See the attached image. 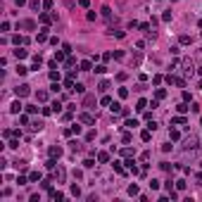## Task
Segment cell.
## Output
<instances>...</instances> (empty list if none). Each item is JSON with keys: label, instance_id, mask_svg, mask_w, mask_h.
Masks as SVG:
<instances>
[{"label": "cell", "instance_id": "cell-1", "mask_svg": "<svg viewBox=\"0 0 202 202\" xmlns=\"http://www.w3.org/2000/svg\"><path fill=\"white\" fill-rule=\"evenodd\" d=\"M17 29H26V31H33L36 29V22H31V19H24V22L17 24Z\"/></svg>", "mask_w": 202, "mask_h": 202}, {"label": "cell", "instance_id": "cell-2", "mask_svg": "<svg viewBox=\"0 0 202 202\" xmlns=\"http://www.w3.org/2000/svg\"><path fill=\"white\" fill-rule=\"evenodd\" d=\"M15 93H17V98H24V95H29V86H26V83H22V86H17V88H15Z\"/></svg>", "mask_w": 202, "mask_h": 202}, {"label": "cell", "instance_id": "cell-3", "mask_svg": "<svg viewBox=\"0 0 202 202\" xmlns=\"http://www.w3.org/2000/svg\"><path fill=\"white\" fill-rule=\"evenodd\" d=\"M183 147H185V150H195V147H197V138H185Z\"/></svg>", "mask_w": 202, "mask_h": 202}, {"label": "cell", "instance_id": "cell-4", "mask_svg": "<svg viewBox=\"0 0 202 202\" xmlns=\"http://www.w3.org/2000/svg\"><path fill=\"white\" fill-rule=\"evenodd\" d=\"M22 107H24V105L19 102V100H15V102L10 105V112H12V114H19V112H22Z\"/></svg>", "mask_w": 202, "mask_h": 202}, {"label": "cell", "instance_id": "cell-5", "mask_svg": "<svg viewBox=\"0 0 202 202\" xmlns=\"http://www.w3.org/2000/svg\"><path fill=\"white\" fill-rule=\"evenodd\" d=\"M50 157H52V159H55V157H62V147L52 145V147H50Z\"/></svg>", "mask_w": 202, "mask_h": 202}, {"label": "cell", "instance_id": "cell-6", "mask_svg": "<svg viewBox=\"0 0 202 202\" xmlns=\"http://www.w3.org/2000/svg\"><path fill=\"white\" fill-rule=\"evenodd\" d=\"M95 105V95H86L83 98V107H93Z\"/></svg>", "mask_w": 202, "mask_h": 202}, {"label": "cell", "instance_id": "cell-7", "mask_svg": "<svg viewBox=\"0 0 202 202\" xmlns=\"http://www.w3.org/2000/svg\"><path fill=\"white\" fill-rule=\"evenodd\" d=\"M48 40V29H40V33H38V43H45Z\"/></svg>", "mask_w": 202, "mask_h": 202}, {"label": "cell", "instance_id": "cell-8", "mask_svg": "<svg viewBox=\"0 0 202 202\" xmlns=\"http://www.w3.org/2000/svg\"><path fill=\"white\" fill-rule=\"evenodd\" d=\"M69 150H71V152H79V150H81V143H76V140H69Z\"/></svg>", "mask_w": 202, "mask_h": 202}, {"label": "cell", "instance_id": "cell-9", "mask_svg": "<svg viewBox=\"0 0 202 202\" xmlns=\"http://www.w3.org/2000/svg\"><path fill=\"white\" fill-rule=\"evenodd\" d=\"M15 57H17V59H24V57H26V50H24V48H17V50H15Z\"/></svg>", "mask_w": 202, "mask_h": 202}, {"label": "cell", "instance_id": "cell-10", "mask_svg": "<svg viewBox=\"0 0 202 202\" xmlns=\"http://www.w3.org/2000/svg\"><path fill=\"white\" fill-rule=\"evenodd\" d=\"M36 98H38V102H45V100H48V93H45V90H38Z\"/></svg>", "mask_w": 202, "mask_h": 202}, {"label": "cell", "instance_id": "cell-11", "mask_svg": "<svg viewBox=\"0 0 202 202\" xmlns=\"http://www.w3.org/2000/svg\"><path fill=\"white\" fill-rule=\"evenodd\" d=\"M81 121H83V124H93V121H95V119H93L90 117V114H81V117H79Z\"/></svg>", "mask_w": 202, "mask_h": 202}, {"label": "cell", "instance_id": "cell-12", "mask_svg": "<svg viewBox=\"0 0 202 202\" xmlns=\"http://www.w3.org/2000/svg\"><path fill=\"white\" fill-rule=\"evenodd\" d=\"M98 162H100V164H105V162H110V154H107V152H100V154H98Z\"/></svg>", "mask_w": 202, "mask_h": 202}, {"label": "cell", "instance_id": "cell-13", "mask_svg": "<svg viewBox=\"0 0 202 202\" xmlns=\"http://www.w3.org/2000/svg\"><path fill=\"white\" fill-rule=\"evenodd\" d=\"M90 62H88V59H83V62H81V71H90Z\"/></svg>", "mask_w": 202, "mask_h": 202}, {"label": "cell", "instance_id": "cell-14", "mask_svg": "<svg viewBox=\"0 0 202 202\" xmlns=\"http://www.w3.org/2000/svg\"><path fill=\"white\" fill-rule=\"evenodd\" d=\"M176 110H178V114H185V112H188V110H190V107H188V105H185V102H181V105H178V107H176Z\"/></svg>", "mask_w": 202, "mask_h": 202}, {"label": "cell", "instance_id": "cell-15", "mask_svg": "<svg viewBox=\"0 0 202 202\" xmlns=\"http://www.w3.org/2000/svg\"><path fill=\"white\" fill-rule=\"evenodd\" d=\"M114 171H117V174H126V169L119 164V162H114Z\"/></svg>", "mask_w": 202, "mask_h": 202}, {"label": "cell", "instance_id": "cell-16", "mask_svg": "<svg viewBox=\"0 0 202 202\" xmlns=\"http://www.w3.org/2000/svg\"><path fill=\"white\" fill-rule=\"evenodd\" d=\"M52 19H55V17H50V15H40V22H43V24H50Z\"/></svg>", "mask_w": 202, "mask_h": 202}, {"label": "cell", "instance_id": "cell-17", "mask_svg": "<svg viewBox=\"0 0 202 202\" xmlns=\"http://www.w3.org/2000/svg\"><path fill=\"white\" fill-rule=\"evenodd\" d=\"M55 59H57V62H64V50H55Z\"/></svg>", "mask_w": 202, "mask_h": 202}, {"label": "cell", "instance_id": "cell-18", "mask_svg": "<svg viewBox=\"0 0 202 202\" xmlns=\"http://www.w3.org/2000/svg\"><path fill=\"white\" fill-rule=\"evenodd\" d=\"M126 166H129V171H133V174H138V169H136V164H133V159H129V162H126Z\"/></svg>", "mask_w": 202, "mask_h": 202}, {"label": "cell", "instance_id": "cell-19", "mask_svg": "<svg viewBox=\"0 0 202 202\" xmlns=\"http://www.w3.org/2000/svg\"><path fill=\"white\" fill-rule=\"evenodd\" d=\"M110 107H112V112H114V114H117V112H121V110H124V107H121V105H119V102H112V105H110Z\"/></svg>", "mask_w": 202, "mask_h": 202}, {"label": "cell", "instance_id": "cell-20", "mask_svg": "<svg viewBox=\"0 0 202 202\" xmlns=\"http://www.w3.org/2000/svg\"><path fill=\"white\" fill-rule=\"evenodd\" d=\"M102 17L105 19H112V10L110 7H102Z\"/></svg>", "mask_w": 202, "mask_h": 202}, {"label": "cell", "instance_id": "cell-21", "mask_svg": "<svg viewBox=\"0 0 202 202\" xmlns=\"http://www.w3.org/2000/svg\"><path fill=\"white\" fill-rule=\"evenodd\" d=\"M169 138H171V140H178V138H181V133H178V131H174V129H171V131H169Z\"/></svg>", "mask_w": 202, "mask_h": 202}, {"label": "cell", "instance_id": "cell-22", "mask_svg": "<svg viewBox=\"0 0 202 202\" xmlns=\"http://www.w3.org/2000/svg\"><path fill=\"white\" fill-rule=\"evenodd\" d=\"M31 129H33V131H40V129H43V121H33Z\"/></svg>", "mask_w": 202, "mask_h": 202}, {"label": "cell", "instance_id": "cell-23", "mask_svg": "<svg viewBox=\"0 0 202 202\" xmlns=\"http://www.w3.org/2000/svg\"><path fill=\"white\" fill-rule=\"evenodd\" d=\"M107 88H110V83H107V81H102V83H100V86H98V90H100V93H105Z\"/></svg>", "mask_w": 202, "mask_h": 202}, {"label": "cell", "instance_id": "cell-24", "mask_svg": "<svg viewBox=\"0 0 202 202\" xmlns=\"http://www.w3.org/2000/svg\"><path fill=\"white\" fill-rule=\"evenodd\" d=\"M26 71H29V67H24V64H19V67H17V74H22V76H24Z\"/></svg>", "mask_w": 202, "mask_h": 202}, {"label": "cell", "instance_id": "cell-25", "mask_svg": "<svg viewBox=\"0 0 202 202\" xmlns=\"http://www.w3.org/2000/svg\"><path fill=\"white\" fill-rule=\"evenodd\" d=\"M145 107H147V102H145V100H138V107H136V110H138V112H143Z\"/></svg>", "mask_w": 202, "mask_h": 202}, {"label": "cell", "instance_id": "cell-26", "mask_svg": "<svg viewBox=\"0 0 202 202\" xmlns=\"http://www.w3.org/2000/svg\"><path fill=\"white\" fill-rule=\"evenodd\" d=\"M171 121H174V124H178V126H183V124H185V119H183V117H174Z\"/></svg>", "mask_w": 202, "mask_h": 202}, {"label": "cell", "instance_id": "cell-27", "mask_svg": "<svg viewBox=\"0 0 202 202\" xmlns=\"http://www.w3.org/2000/svg\"><path fill=\"white\" fill-rule=\"evenodd\" d=\"M164 95H166V90H164V88H159L157 93H154V98H157V100H162V98H164Z\"/></svg>", "mask_w": 202, "mask_h": 202}, {"label": "cell", "instance_id": "cell-28", "mask_svg": "<svg viewBox=\"0 0 202 202\" xmlns=\"http://www.w3.org/2000/svg\"><path fill=\"white\" fill-rule=\"evenodd\" d=\"M129 195H138V185H136V183L129 185Z\"/></svg>", "mask_w": 202, "mask_h": 202}, {"label": "cell", "instance_id": "cell-29", "mask_svg": "<svg viewBox=\"0 0 202 202\" xmlns=\"http://www.w3.org/2000/svg\"><path fill=\"white\" fill-rule=\"evenodd\" d=\"M126 126H129V129H136L138 121H136V119H129V121H126Z\"/></svg>", "mask_w": 202, "mask_h": 202}, {"label": "cell", "instance_id": "cell-30", "mask_svg": "<svg viewBox=\"0 0 202 202\" xmlns=\"http://www.w3.org/2000/svg\"><path fill=\"white\" fill-rule=\"evenodd\" d=\"M140 138H143V140H145V143H147V140H150V129H147V131H143V133H140Z\"/></svg>", "mask_w": 202, "mask_h": 202}, {"label": "cell", "instance_id": "cell-31", "mask_svg": "<svg viewBox=\"0 0 202 202\" xmlns=\"http://www.w3.org/2000/svg\"><path fill=\"white\" fill-rule=\"evenodd\" d=\"M31 181H33V183H36V181H40V171H33V174H31Z\"/></svg>", "mask_w": 202, "mask_h": 202}, {"label": "cell", "instance_id": "cell-32", "mask_svg": "<svg viewBox=\"0 0 202 202\" xmlns=\"http://www.w3.org/2000/svg\"><path fill=\"white\" fill-rule=\"evenodd\" d=\"M95 71H98V74H105V71H107V67H105V64H98V67H95Z\"/></svg>", "mask_w": 202, "mask_h": 202}, {"label": "cell", "instance_id": "cell-33", "mask_svg": "<svg viewBox=\"0 0 202 202\" xmlns=\"http://www.w3.org/2000/svg\"><path fill=\"white\" fill-rule=\"evenodd\" d=\"M83 166H86V169H90V166H95V162H93V159H86V162H83Z\"/></svg>", "mask_w": 202, "mask_h": 202}, {"label": "cell", "instance_id": "cell-34", "mask_svg": "<svg viewBox=\"0 0 202 202\" xmlns=\"http://www.w3.org/2000/svg\"><path fill=\"white\" fill-rule=\"evenodd\" d=\"M129 95V88H119V98H126Z\"/></svg>", "mask_w": 202, "mask_h": 202}, {"label": "cell", "instance_id": "cell-35", "mask_svg": "<svg viewBox=\"0 0 202 202\" xmlns=\"http://www.w3.org/2000/svg\"><path fill=\"white\" fill-rule=\"evenodd\" d=\"M121 154H124V157H131L133 150H131V147H126V150H121Z\"/></svg>", "mask_w": 202, "mask_h": 202}, {"label": "cell", "instance_id": "cell-36", "mask_svg": "<svg viewBox=\"0 0 202 202\" xmlns=\"http://www.w3.org/2000/svg\"><path fill=\"white\" fill-rule=\"evenodd\" d=\"M29 5H31V10H38V7H40V3H38V0H31Z\"/></svg>", "mask_w": 202, "mask_h": 202}, {"label": "cell", "instance_id": "cell-37", "mask_svg": "<svg viewBox=\"0 0 202 202\" xmlns=\"http://www.w3.org/2000/svg\"><path fill=\"white\" fill-rule=\"evenodd\" d=\"M190 40H193L190 36H181V43H183V45H188V43H190Z\"/></svg>", "mask_w": 202, "mask_h": 202}, {"label": "cell", "instance_id": "cell-38", "mask_svg": "<svg viewBox=\"0 0 202 202\" xmlns=\"http://www.w3.org/2000/svg\"><path fill=\"white\" fill-rule=\"evenodd\" d=\"M150 188H152V190H157V188H159V181L152 178V181H150Z\"/></svg>", "mask_w": 202, "mask_h": 202}, {"label": "cell", "instance_id": "cell-39", "mask_svg": "<svg viewBox=\"0 0 202 202\" xmlns=\"http://www.w3.org/2000/svg\"><path fill=\"white\" fill-rule=\"evenodd\" d=\"M50 79H52V81H57V79H59V71L52 69V71H50Z\"/></svg>", "mask_w": 202, "mask_h": 202}, {"label": "cell", "instance_id": "cell-40", "mask_svg": "<svg viewBox=\"0 0 202 202\" xmlns=\"http://www.w3.org/2000/svg\"><path fill=\"white\" fill-rule=\"evenodd\" d=\"M71 195H76V197L81 195V190H79V185H71Z\"/></svg>", "mask_w": 202, "mask_h": 202}, {"label": "cell", "instance_id": "cell-41", "mask_svg": "<svg viewBox=\"0 0 202 202\" xmlns=\"http://www.w3.org/2000/svg\"><path fill=\"white\" fill-rule=\"evenodd\" d=\"M43 7L48 10V7H52V0H43Z\"/></svg>", "mask_w": 202, "mask_h": 202}, {"label": "cell", "instance_id": "cell-42", "mask_svg": "<svg viewBox=\"0 0 202 202\" xmlns=\"http://www.w3.org/2000/svg\"><path fill=\"white\" fill-rule=\"evenodd\" d=\"M15 3L19 5V7H22V5H26V0H15Z\"/></svg>", "mask_w": 202, "mask_h": 202}, {"label": "cell", "instance_id": "cell-43", "mask_svg": "<svg viewBox=\"0 0 202 202\" xmlns=\"http://www.w3.org/2000/svg\"><path fill=\"white\" fill-rule=\"evenodd\" d=\"M200 76H202V67H200Z\"/></svg>", "mask_w": 202, "mask_h": 202}]
</instances>
